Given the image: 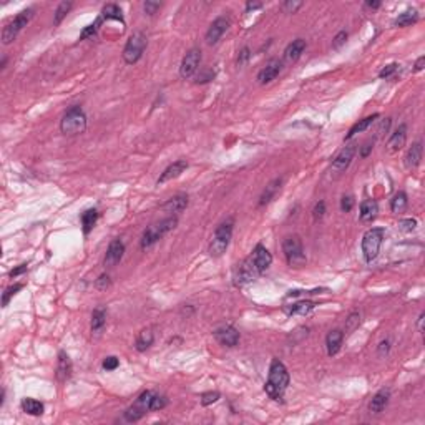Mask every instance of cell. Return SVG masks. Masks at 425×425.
Returning a JSON list of instances; mask_svg holds the SVG:
<instances>
[{"mask_svg":"<svg viewBox=\"0 0 425 425\" xmlns=\"http://www.w3.org/2000/svg\"><path fill=\"white\" fill-rule=\"evenodd\" d=\"M397 67H399L397 64H390V65L384 67V68H382V70L379 72V78H389V76L397 70Z\"/></svg>","mask_w":425,"mask_h":425,"instance_id":"50","label":"cell"},{"mask_svg":"<svg viewBox=\"0 0 425 425\" xmlns=\"http://www.w3.org/2000/svg\"><path fill=\"white\" fill-rule=\"evenodd\" d=\"M289 386V372L279 359H273L269 367V377L264 390L274 400H282L286 389Z\"/></svg>","mask_w":425,"mask_h":425,"instance_id":"1","label":"cell"},{"mask_svg":"<svg viewBox=\"0 0 425 425\" xmlns=\"http://www.w3.org/2000/svg\"><path fill=\"white\" fill-rule=\"evenodd\" d=\"M407 203H409L407 194L403 191H399V193L394 194L392 199H390V210H392V213H395V214L403 213L406 211V208H407Z\"/></svg>","mask_w":425,"mask_h":425,"instance_id":"33","label":"cell"},{"mask_svg":"<svg viewBox=\"0 0 425 425\" xmlns=\"http://www.w3.org/2000/svg\"><path fill=\"white\" fill-rule=\"evenodd\" d=\"M415 228H417V219L414 218H406L399 221V229L403 233H412Z\"/></svg>","mask_w":425,"mask_h":425,"instance_id":"42","label":"cell"},{"mask_svg":"<svg viewBox=\"0 0 425 425\" xmlns=\"http://www.w3.org/2000/svg\"><path fill=\"white\" fill-rule=\"evenodd\" d=\"M374 143H375V140H369V141H366L364 145L360 146V156L362 158H367L369 156V153H371L372 148H374Z\"/></svg>","mask_w":425,"mask_h":425,"instance_id":"53","label":"cell"},{"mask_svg":"<svg viewBox=\"0 0 425 425\" xmlns=\"http://www.w3.org/2000/svg\"><path fill=\"white\" fill-rule=\"evenodd\" d=\"M219 397H221L219 392H205L203 395H201V406H205V407L211 406V403L219 400Z\"/></svg>","mask_w":425,"mask_h":425,"instance_id":"43","label":"cell"},{"mask_svg":"<svg viewBox=\"0 0 425 425\" xmlns=\"http://www.w3.org/2000/svg\"><path fill=\"white\" fill-rule=\"evenodd\" d=\"M123 253H125V245H123V241H122V239H113V241L110 242L108 249H107V254H105V266H108V268L116 266V264L122 261Z\"/></svg>","mask_w":425,"mask_h":425,"instance_id":"17","label":"cell"},{"mask_svg":"<svg viewBox=\"0 0 425 425\" xmlns=\"http://www.w3.org/2000/svg\"><path fill=\"white\" fill-rule=\"evenodd\" d=\"M233 226H234V221L229 218L228 221L221 222V225L216 228L213 239L210 242V249H208L213 257H219L226 253V249L233 238Z\"/></svg>","mask_w":425,"mask_h":425,"instance_id":"5","label":"cell"},{"mask_svg":"<svg viewBox=\"0 0 425 425\" xmlns=\"http://www.w3.org/2000/svg\"><path fill=\"white\" fill-rule=\"evenodd\" d=\"M403 159H406L403 163H406L407 170H415L417 166L420 165V159H422V143L417 141V143H414L412 146H410Z\"/></svg>","mask_w":425,"mask_h":425,"instance_id":"25","label":"cell"},{"mask_svg":"<svg viewBox=\"0 0 425 425\" xmlns=\"http://www.w3.org/2000/svg\"><path fill=\"white\" fill-rule=\"evenodd\" d=\"M249 57H251L249 48H248V47H245V48H242V50L239 52V57H238V65H245L246 62L249 60Z\"/></svg>","mask_w":425,"mask_h":425,"instance_id":"54","label":"cell"},{"mask_svg":"<svg viewBox=\"0 0 425 425\" xmlns=\"http://www.w3.org/2000/svg\"><path fill=\"white\" fill-rule=\"evenodd\" d=\"M155 392L153 390H145V392L135 400L133 406H130L125 412V420L127 422H138L140 419L151 412V399Z\"/></svg>","mask_w":425,"mask_h":425,"instance_id":"9","label":"cell"},{"mask_svg":"<svg viewBox=\"0 0 425 425\" xmlns=\"http://www.w3.org/2000/svg\"><path fill=\"white\" fill-rule=\"evenodd\" d=\"M314 308H316V304L312 301H306V299H302V301H297L291 306H284V312L288 316H308Z\"/></svg>","mask_w":425,"mask_h":425,"instance_id":"24","label":"cell"},{"mask_svg":"<svg viewBox=\"0 0 425 425\" xmlns=\"http://www.w3.org/2000/svg\"><path fill=\"white\" fill-rule=\"evenodd\" d=\"M72 7L73 4L72 2H62L58 7H57V10H55V15H53V24L55 25H60L62 24V20H64L67 17V13L72 10Z\"/></svg>","mask_w":425,"mask_h":425,"instance_id":"37","label":"cell"},{"mask_svg":"<svg viewBox=\"0 0 425 425\" xmlns=\"http://www.w3.org/2000/svg\"><path fill=\"white\" fill-rule=\"evenodd\" d=\"M342 340H344V332L342 331L334 329V331H331L329 334H327L326 347H327V354H329L331 357L340 351V347H342Z\"/></svg>","mask_w":425,"mask_h":425,"instance_id":"23","label":"cell"},{"mask_svg":"<svg viewBox=\"0 0 425 425\" xmlns=\"http://www.w3.org/2000/svg\"><path fill=\"white\" fill-rule=\"evenodd\" d=\"M110 276L108 274H102L98 279H96V288H98L100 291H105L107 288H110Z\"/></svg>","mask_w":425,"mask_h":425,"instance_id":"51","label":"cell"},{"mask_svg":"<svg viewBox=\"0 0 425 425\" xmlns=\"http://www.w3.org/2000/svg\"><path fill=\"white\" fill-rule=\"evenodd\" d=\"M166 406H168V399H166L165 395H159L155 392V395H153V399H151V410H161Z\"/></svg>","mask_w":425,"mask_h":425,"instance_id":"41","label":"cell"},{"mask_svg":"<svg viewBox=\"0 0 425 425\" xmlns=\"http://www.w3.org/2000/svg\"><path fill=\"white\" fill-rule=\"evenodd\" d=\"M304 50H306V40L297 38V40L292 42V44H289L288 48H286L284 60L288 62V64H294V62H297L299 58H301V55L304 53Z\"/></svg>","mask_w":425,"mask_h":425,"instance_id":"21","label":"cell"},{"mask_svg":"<svg viewBox=\"0 0 425 425\" xmlns=\"http://www.w3.org/2000/svg\"><path fill=\"white\" fill-rule=\"evenodd\" d=\"M281 185H282V178H276V179L271 181V183L266 188H264V191H262L261 198H259V203H257V205L264 206V205L271 203V201H273V198L277 194V191L281 190Z\"/></svg>","mask_w":425,"mask_h":425,"instance_id":"27","label":"cell"},{"mask_svg":"<svg viewBox=\"0 0 425 425\" xmlns=\"http://www.w3.org/2000/svg\"><path fill=\"white\" fill-rule=\"evenodd\" d=\"M360 324V314L359 312H352V314L346 319V334H351L359 327Z\"/></svg>","mask_w":425,"mask_h":425,"instance_id":"40","label":"cell"},{"mask_svg":"<svg viewBox=\"0 0 425 425\" xmlns=\"http://www.w3.org/2000/svg\"><path fill=\"white\" fill-rule=\"evenodd\" d=\"M24 288V284H13V286H10V288H7L5 289V292H4V296H2V306L4 308H7V306H9V302H10V299L13 297L17 294V292L20 291Z\"/></svg>","mask_w":425,"mask_h":425,"instance_id":"39","label":"cell"},{"mask_svg":"<svg viewBox=\"0 0 425 425\" xmlns=\"http://www.w3.org/2000/svg\"><path fill=\"white\" fill-rule=\"evenodd\" d=\"M229 29V18L226 17H218L214 22L210 25V29L206 32V44L208 45H214L218 44L219 38L225 35Z\"/></svg>","mask_w":425,"mask_h":425,"instance_id":"13","label":"cell"},{"mask_svg":"<svg viewBox=\"0 0 425 425\" xmlns=\"http://www.w3.org/2000/svg\"><path fill=\"white\" fill-rule=\"evenodd\" d=\"M25 271H27V264H22V266H20V268H17V269L10 271V276H12V277H17L18 274L25 273Z\"/></svg>","mask_w":425,"mask_h":425,"instance_id":"56","label":"cell"},{"mask_svg":"<svg viewBox=\"0 0 425 425\" xmlns=\"http://www.w3.org/2000/svg\"><path fill=\"white\" fill-rule=\"evenodd\" d=\"M389 344H390V342H389L387 339L382 340V342H380V346H379V354H380V355L384 354V351H386V354L389 352Z\"/></svg>","mask_w":425,"mask_h":425,"instance_id":"57","label":"cell"},{"mask_svg":"<svg viewBox=\"0 0 425 425\" xmlns=\"http://www.w3.org/2000/svg\"><path fill=\"white\" fill-rule=\"evenodd\" d=\"M186 206H188V196L183 193H179V194H176V196L170 198L166 203H163L161 210L165 213H168V214H178L181 211H185Z\"/></svg>","mask_w":425,"mask_h":425,"instance_id":"19","label":"cell"},{"mask_svg":"<svg viewBox=\"0 0 425 425\" xmlns=\"http://www.w3.org/2000/svg\"><path fill=\"white\" fill-rule=\"evenodd\" d=\"M324 214H326V203H324V201H319V203L314 206V210H312V216H314V221L322 219Z\"/></svg>","mask_w":425,"mask_h":425,"instance_id":"44","label":"cell"},{"mask_svg":"<svg viewBox=\"0 0 425 425\" xmlns=\"http://www.w3.org/2000/svg\"><path fill=\"white\" fill-rule=\"evenodd\" d=\"M251 259H253V264L257 269V273L262 274L266 273L268 268L271 266V262H273V256H271V253L262 245H257L253 249V253H251Z\"/></svg>","mask_w":425,"mask_h":425,"instance_id":"14","label":"cell"},{"mask_svg":"<svg viewBox=\"0 0 425 425\" xmlns=\"http://www.w3.org/2000/svg\"><path fill=\"white\" fill-rule=\"evenodd\" d=\"M417 18H419V13H417V10L410 9V10H406L403 13H400V15L395 18L394 24H395L397 27H407V25L415 24Z\"/></svg>","mask_w":425,"mask_h":425,"instance_id":"36","label":"cell"},{"mask_svg":"<svg viewBox=\"0 0 425 425\" xmlns=\"http://www.w3.org/2000/svg\"><path fill=\"white\" fill-rule=\"evenodd\" d=\"M346 40H347V32L346 30H340L339 33L336 37H334V40H332V48H340L342 47L344 44H346Z\"/></svg>","mask_w":425,"mask_h":425,"instance_id":"46","label":"cell"},{"mask_svg":"<svg viewBox=\"0 0 425 425\" xmlns=\"http://www.w3.org/2000/svg\"><path fill=\"white\" fill-rule=\"evenodd\" d=\"M214 78V72L211 70H203L199 75H198V78H196V83H206V82H210Z\"/></svg>","mask_w":425,"mask_h":425,"instance_id":"52","label":"cell"},{"mask_svg":"<svg viewBox=\"0 0 425 425\" xmlns=\"http://www.w3.org/2000/svg\"><path fill=\"white\" fill-rule=\"evenodd\" d=\"M257 276H261V274L257 273V269L254 268V264H253V259H251V256H249V257H246L245 261H242V264L238 268V271H236L234 284L238 286V288H242V286L253 282Z\"/></svg>","mask_w":425,"mask_h":425,"instance_id":"10","label":"cell"},{"mask_svg":"<svg viewBox=\"0 0 425 425\" xmlns=\"http://www.w3.org/2000/svg\"><path fill=\"white\" fill-rule=\"evenodd\" d=\"M386 229L384 228H371L362 236V254L367 262H372L377 257L382 241H384Z\"/></svg>","mask_w":425,"mask_h":425,"instance_id":"6","label":"cell"},{"mask_svg":"<svg viewBox=\"0 0 425 425\" xmlns=\"http://www.w3.org/2000/svg\"><path fill=\"white\" fill-rule=\"evenodd\" d=\"M406 140H407V127L406 125H400L399 128H397L392 136H390V140L387 141V150L389 151H397L400 150L403 145H406Z\"/></svg>","mask_w":425,"mask_h":425,"instance_id":"26","label":"cell"},{"mask_svg":"<svg viewBox=\"0 0 425 425\" xmlns=\"http://www.w3.org/2000/svg\"><path fill=\"white\" fill-rule=\"evenodd\" d=\"M423 320H425V312L419 316V320H417V327H419V332H423Z\"/></svg>","mask_w":425,"mask_h":425,"instance_id":"59","label":"cell"},{"mask_svg":"<svg viewBox=\"0 0 425 425\" xmlns=\"http://www.w3.org/2000/svg\"><path fill=\"white\" fill-rule=\"evenodd\" d=\"M352 208H354V198L352 196H342V199H340V210H342V213L352 211Z\"/></svg>","mask_w":425,"mask_h":425,"instance_id":"48","label":"cell"},{"mask_svg":"<svg viewBox=\"0 0 425 425\" xmlns=\"http://www.w3.org/2000/svg\"><path fill=\"white\" fill-rule=\"evenodd\" d=\"M153 340H155V334L150 329V327H146V329H141L138 332L136 336V340H135V349L138 352H145L146 349H150Z\"/></svg>","mask_w":425,"mask_h":425,"instance_id":"28","label":"cell"},{"mask_svg":"<svg viewBox=\"0 0 425 425\" xmlns=\"http://www.w3.org/2000/svg\"><path fill=\"white\" fill-rule=\"evenodd\" d=\"M96 219H98V211L96 210H87L82 214V226H83V233L88 234L93 229V226L96 225Z\"/></svg>","mask_w":425,"mask_h":425,"instance_id":"35","label":"cell"},{"mask_svg":"<svg viewBox=\"0 0 425 425\" xmlns=\"http://www.w3.org/2000/svg\"><path fill=\"white\" fill-rule=\"evenodd\" d=\"M199 64H201V52L198 48H191V50L185 55L183 62H181V67H179L181 78H185V80L191 78V76L198 72Z\"/></svg>","mask_w":425,"mask_h":425,"instance_id":"11","label":"cell"},{"mask_svg":"<svg viewBox=\"0 0 425 425\" xmlns=\"http://www.w3.org/2000/svg\"><path fill=\"white\" fill-rule=\"evenodd\" d=\"M423 67H425V57H419L414 65V72H422Z\"/></svg>","mask_w":425,"mask_h":425,"instance_id":"55","label":"cell"},{"mask_svg":"<svg viewBox=\"0 0 425 425\" xmlns=\"http://www.w3.org/2000/svg\"><path fill=\"white\" fill-rule=\"evenodd\" d=\"M107 326V309L105 308H96L92 314V332L100 334Z\"/></svg>","mask_w":425,"mask_h":425,"instance_id":"30","label":"cell"},{"mask_svg":"<svg viewBox=\"0 0 425 425\" xmlns=\"http://www.w3.org/2000/svg\"><path fill=\"white\" fill-rule=\"evenodd\" d=\"M102 17H103V20H118V22L125 24L123 22L122 10H120V7H118L116 4H107L105 7H103Z\"/></svg>","mask_w":425,"mask_h":425,"instance_id":"34","label":"cell"},{"mask_svg":"<svg viewBox=\"0 0 425 425\" xmlns=\"http://www.w3.org/2000/svg\"><path fill=\"white\" fill-rule=\"evenodd\" d=\"M146 45H148V40H146V35L143 32H135L127 42V45L123 48V60L127 62L128 65L136 64L138 60L141 58V55L145 52Z\"/></svg>","mask_w":425,"mask_h":425,"instance_id":"8","label":"cell"},{"mask_svg":"<svg viewBox=\"0 0 425 425\" xmlns=\"http://www.w3.org/2000/svg\"><path fill=\"white\" fill-rule=\"evenodd\" d=\"M366 7H369V9H379L380 7V2H372V0H369V2H366Z\"/></svg>","mask_w":425,"mask_h":425,"instance_id":"60","label":"cell"},{"mask_svg":"<svg viewBox=\"0 0 425 425\" xmlns=\"http://www.w3.org/2000/svg\"><path fill=\"white\" fill-rule=\"evenodd\" d=\"M103 369H105V371H115V369L120 366V360H118L115 355H110V357H107L105 360H103Z\"/></svg>","mask_w":425,"mask_h":425,"instance_id":"45","label":"cell"},{"mask_svg":"<svg viewBox=\"0 0 425 425\" xmlns=\"http://www.w3.org/2000/svg\"><path fill=\"white\" fill-rule=\"evenodd\" d=\"M102 24H103V17L100 15V17L96 18L92 25H88V27H85V29H83V32L80 33V38H82V40H85V38H88V37L95 35V33L98 32V29H100V25H102Z\"/></svg>","mask_w":425,"mask_h":425,"instance_id":"38","label":"cell"},{"mask_svg":"<svg viewBox=\"0 0 425 425\" xmlns=\"http://www.w3.org/2000/svg\"><path fill=\"white\" fill-rule=\"evenodd\" d=\"M33 15H35V10H33V9H25V10L20 12L15 18L10 20V22L7 24L4 27V30H2V44L4 45L12 44V42L17 38L18 33L22 32L24 27L29 25V22L33 18Z\"/></svg>","mask_w":425,"mask_h":425,"instance_id":"7","label":"cell"},{"mask_svg":"<svg viewBox=\"0 0 425 425\" xmlns=\"http://www.w3.org/2000/svg\"><path fill=\"white\" fill-rule=\"evenodd\" d=\"M186 168H188V161H186V159H178V161L171 163V165L168 166V168H166V170L161 173V175H159V178H158L156 183H158V185H163V183H166V181L175 179V178H178Z\"/></svg>","mask_w":425,"mask_h":425,"instance_id":"18","label":"cell"},{"mask_svg":"<svg viewBox=\"0 0 425 425\" xmlns=\"http://www.w3.org/2000/svg\"><path fill=\"white\" fill-rule=\"evenodd\" d=\"M379 213V205L374 199H366L360 203V219L364 222H372Z\"/></svg>","mask_w":425,"mask_h":425,"instance_id":"29","label":"cell"},{"mask_svg":"<svg viewBox=\"0 0 425 425\" xmlns=\"http://www.w3.org/2000/svg\"><path fill=\"white\" fill-rule=\"evenodd\" d=\"M354 155H355V145H346L344 148L339 151V155L334 158L331 171L334 175H340L342 171H346L349 168L351 161L354 159Z\"/></svg>","mask_w":425,"mask_h":425,"instance_id":"12","label":"cell"},{"mask_svg":"<svg viewBox=\"0 0 425 425\" xmlns=\"http://www.w3.org/2000/svg\"><path fill=\"white\" fill-rule=\"evenodd\" d=\"M301 7H302V2H292V0H288V2H284L282 9L289 13H296Z\"/></svg>","mask_w":425,"mask_h":425,"instance_id":"49","label":"cell"},{"mask_svg":"<svg viewBox=\"0 0 425 425\" xmlns=\"http://www.w3.org/2000/svg\"><path fill=\"white\" fill-rule=\"evenodd\" d=\"M72 372H73V364H72V359L68 357V354L62 351L58 354V364H57V379L60 382H65L72 377Z\"/></svg>","mask_w":425,"mask_h":425,"instance_id":"20","label":"cell"},{"mask_svg":"<svg viewBox=\"0 0 425 425\" xmlns=\"http://www.w3.org/2000/svg\"><path fill=\"white\" fill-rule=\"evenodd\" d=\"M44 409H45L44 403L35 400V399H24L22 400V410H24L25 414H29V415L38 417V415L44 414Z\"/></svg>","mask_w":425,"mask_h":425,"instance_id":"32","label":"cell"},{"mask_svg":"<svg viewBox=\"0 0 425 425\" xmlns=\"http://www.w3.org/2000/svg\"><path fill=\"white\" fill-rule=\"evenodd\" d=\"M282 70V62L281 60H271L266 64V67H262L259 73H257V82L261 85H268V83L274 82L279 76Z\"/></svg>","mask_w":425,"mask_h":425,"instance_id":"15","label":"cell"},{"mask_svg":"<svg viewBox=\"0 0 425 425\" xmlns=\"http://www.w3.org/2000/svg\"><path fill=\"white\" fill-rule=\"evenodd\" d=\"M379 118V113H374L372 116H367V118H364V120H360V122H357L354 125V127L349 130V133H347V136H346V140H351V138L354 136V135H357V133H362V131L364 130H367L369 127H371V125L374 123V120H377Z\"/></svg>","mask_w":425,"mask_h":425,"instance_id":"31","label":"cell"},{"mask_svg":"<svg viewBox=\"0 0 425 425\" xmlns=\"http://www.w3.org/2000/svg\"><path fill=\"white\" fill-rule=\"evenodd\" d=\"M256 9H261V2H248L246 4V12L256 10Z\"/></svg>","mask_w":425,"mask_h":425,"instance_id":"58","label":"cell"},{"mask_svg":"<svg viewBox=\"0 0 425 425\" xmlns=\"http://www.w3.org/2000/svg\"><path fill=\"white\" fill-rule=\"evenodd\" d=\"M159 7H161V4H159V2H151V0H146V2L143 4L145 13H148V15H155Z\"/></svg>","mask_w":425,"mask_h":425,"instance_id":"47","label":"cell"},{"mask_svg":"<svg viewBox=\"0 0 425 425\" xmlns=\"http://www.w3.org/2000/svg\"><path fill=\"white\" fill-rule=\"evenodd\" d=\"M178 225V218L176 216H168V218L161 219L159 222H155V225H151L145 229V233L141 236V249L146 251L150 249L153 245H156V242L166 236L170 231L176 228Z\"/></svg>","mask_w":425,"mask_h":425,"instance_id":"2","label":"cell"},{"mask_svg":"<svg viewBox=\"0 0 425 425\" xmlns=\"http://www.w3.org/2000/svg\"><path fill=\"white\" fill-rule=\"evenodd\" d=\"M282 253L291 268H302L308 262L302 241L297 234H291L282 241Z\"/></svg>","mask_w":425,"mask_h":425,"instance_id":"4","label":"cell"},{"mask_svg":"<svg viewBox=\"0 0 425 425\" xmlns=\"http://www.w3.org/2000/svg\"><path fill=\"white\" fill-rule=\"evenodd\" d=\"M389 399H390V390L389 389H380L379 392L372 397L371 403H369V410H371V414H380L382 410L387 407Z\"/></svg>","mask_w":425,"mask_h":425,"instance_id":"22","label":"cell"},{"mask_svg":"<svg viewBox=\"0 0 425 425\" xmlns=\"http://www.w3.org/2000/svg\"><path fill=\"white\" fill-rule=\"evenodd\" d=\"M214 337L219 344L226 346V347H234L239 342V332L236 331L233 326H225V327L216 329Z\"/></svg>","mask_w":425,"mask_h":425,"instance_id":"16","label":"cell"},{"mask_svg":"<svg viewBox=\"0 0 425 425\" xmlns=\"http://www.w3.org/2000/svg\"><path fill=\"white\" fill-rule=\"evenodd\" d=\"M60 130L64 135L75 136L80 135L87 130V115L80 107H72L65 111V115L62 116L60 122Z\"/></svg>","mask_w":425,"mask_h":425,"instance_id":"3","label":"cell"}]
</instances>
